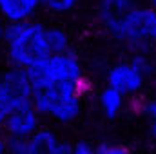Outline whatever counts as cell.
Listing matches in <instances>:
<instances>
[{"label": "cell", "mask_w": 156, "mask_h": 154, "mask_svg": "<svg viewBox=\"0 0 156 154\" xmlns=\"http://www.w3.org/2000/svg\"><path fill=\"white\" fill-rule=\"evenodd\" d=\"M2 142L9 154H71V143L53 127L40 125L27 138H4Z\"/></svg>", "instance_id": "277c9868"}, {"label": "cell", "mask_w": 156, "mask_h": 154, "mask_svg": "<svg viewBox=\"0 0 156 154\" xmlns=\"http://www.w3.org/2000/svg\"><path fill=\"white\" fill-rule=\"evenodd\" d=\"M144 4L149 5V7H153V9H156V0H144Z\"/></svg>", "instance_id": "2e32d148"}, {"label": "cell", "mask_w": 156, "mask_h": 154, "mask_svg": "<svg viewBox=\"0 0 156 154\" xmlns=\"http://www.w3.org/2000/svg\"><path fill=\"white\" fill-rule=\"evenodd\" d=\"M138 2L140 0H98L96 11H94L96 20L102 26V29L107 31L127 11H131Z\"/></svg>", "instance_id": "9c48e42d"}, {"label": "cell", "mask_w": 156, "mask_h": 154, "mask_svg": "<svg viewBox=\"0 0 156 154\" xmlns=\"http://www.w3.org/2000/svg\"><path fill=\"white\" fill-rule=\"evenodd\" d=\"M0 154H9L7 152V149H5V145H4V142L0 140Z\"/></svg>", "instance_id": "e0dca14e"}, {"label": "cell", "mask_w": 156, "mask_h": 154, "mask_svg": "<svg viewBox=\"0 0 156 154\" xmlns=\"http://www.w3.org/2000/svg\"><path fill=\"white\" fill-rule=\"evenodd\" d=\"M142 114L147 121V131L149 136L156 140V100H147L142 105Z\"/></svg>", "instance_id": "4fadbf2b"}, {"label": "cell", "mask_w": 156, "mask_h": 154, "mask_svg": "<svg viewBox=\"0 0 156 154\" xmlns=\"http://www.w3.org/2000/svg\"><path fill=\"white\" fill-rule=\"evenodd\" d=\"M40 9V0H0V18L5 24L33 20Z\"/></svg>", "instance_id": "ba28073f"}, {"label": "cell", "mask_w": 156, "mask_h": 154, "mask_svg": "<svg viewBox=\"0 0 156 154\" xmlns=\"http://www.w3.org/2000/svg\"><path fill=\"white\" fill-rule=\"evenodd\" d=\"M42 7L53 15H67L75 11L80 4V0H40Z\"/></svg>", "instance_id": "7c38bea8"}, {"label": "cell", "mask_w": 156, "mask_h": 154, "mask_svg": "<svg viewBox=\"0 0 156 154\" xmlns=\"http://www.w3.org/2000/svg\"><path fill=\"white\" fill-rule=\"evenodd\" d=\"M145 80H147V76L131 60H123V62L113 64L105 73V85L118 91L123 96L138 94L144 89Z\"/></svg>", "instance_id": "8992f818"}, {"label": "cell", "mask_w": 156, "mask_h": 154, "mask_svg": "<svg viewBox=\"0 0 156 154\" xmlns=\"http://www.w3.org/2000/svg\"><path fill=\"white\" fill-rule=\"evenodd\" d=\"M5 26H7V24L0 18V51L4 49V35H5Z\"/></svg>", "instance_id": "9a60e30c"}, {"label": "cell", "mask_w": 156, "mask_h": 154, "mask_svg": "<svg viewBox=\"0 0 156 154\" xmlns=\"http://www.w3.org/2000/svg\"><path fill=\"white\" fill-rule=\"evenodd\" d=\"M91 154H131L125 145L111 143V142H102V143H93Z\"/></svg>", "instance_id": "5bb4252c"}, {"label": "cell", "mask_w": 156, "mask_h": 154, "mask_svg": "<svg viewBox=\"0 0 156 154\" xmlns=\"http://www.w3.org/2000/svg\"><path fill=\"white\" fill-rule=\"evenodd\" d=\"M40 114L35 111L33 103H24L13 109L0 123V132L5 138H27L40 127Z\"/></svg>", "instance_id": "52a82bcc"}, {"label": "cell", "mask_w": 156, "mask_h": 154, "mask_svg": "<svg viewBox=\"0 0 156 154\" xmlns=\"http://www.w3.org/2000/svg\"><path fill=\"white\" fill-rule=\"evenodd\" d=\"M123 103H125V96L107 85L98 93V109L105 120L118 118L123 109Z\"/></svg>", "instance_id": "30bf717a"}, {"label": "cell", "mask_w": 156, "mask_h": 154, "mask_svg": "<svg viewBox=\"0 0 156 154\" xmlns=\"http://www.w3.org/2000/svg\"><path fill=\"white\" fill-rule=\"evenodd\" d=\"M105 33L134 53H147L156 45V9L138 2Z\"/></svg>", "instance_id": "3957f363"}, {"label": "cell", "mask_w": 156, "mask_h": 154, "mask_svg": "<svg viewBox=\"0 0 156 154\" xmlns=\"http://www.w3.org/2000/svg\"><path fill=\"white\" fill-rule=\"evenodd\" d=\"M26 73L31 82V103L40 118L66 125L82 114L83 65L73 49L47 56Z\"/></svg>", "instance_id": "6da1fadb"}, {"label": "cell", "mask_w": 156, "mask_h": 154, "mask_svg": "<svg viewBox=\"0 0 156 154\" xmlns=\"http://www.w3.org/2000/svg\"><path fill=\"white\" fill-rule=\"evenodd\" d=\"M24 103H31V82L26 69L11 65L0 73V123Z\"/></svg>", "instance_id": "5b68a950"}, {"label": "cell", "mask_w": 156, "mask_h": 154, "mask_svg": "<svg viewBox=\"0 0 156 154\" xmlns=\"http://www.w3.org/2000/svg\"><path fill=\"white\" fill-rule=\"evenodd\" d=\"M45 27L47 26L37 18L5 26L4 51L13 67L29 69L51 56L45 38Z\"/></svg>", "instance_id": "7a4b0ae2"}, {"label": "cell", "mask_w": 156, "mask_h": 154, "mask_svg": "<svg viewBox=\"0 0 156 154\" xmlns=\"http://www.w3.org/2000/svg\"><path fill=\"white\" fill-rule=\"evenodd\" d=\"M45 38H47V47H49L51 54L66 53L71 49L69 33L60 26H47L45 27Z\"/></svg>", "instance_id": "8fae6325"}]
</instances>
